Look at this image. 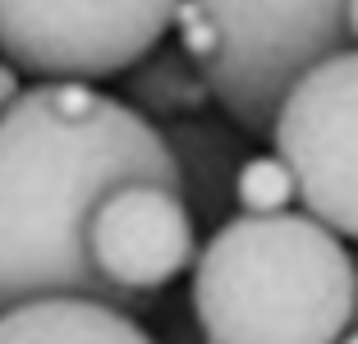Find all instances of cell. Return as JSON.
<instances>
[{
  "label": "cell",
  "instance_id": "6da1fadb",
  "mask_svg": "<svg viewBox=\"0 0 358 344\" xmlns=\"http://www.w3.org/2000/svg\"><path fill=\"white\" fill-rule=\"evenodd\" d=\"M129 179L184 193L166 129L134 101L78 78H37L0 110V313L64 289L120 299L87 252V225Z\"/></svg>",
  "mask_w": 358,
  "mask_h": 344
},
{
  "label": "cell",
  "instance_id": "7a4b0ae2",
  "mask_svg": "<svg viewBox=\"0 0 358 344\" xmlns=\"http://www.w3.org/2000/svg\"><path fill=\"white\" fill-rule=\"evenodd\" d=\"M189 303L207 340H345L358 261L313 211H239L193 261Z\"/></svg>",
  "mask_w": 358,
  "mask_h": 344
},
{
  "label": "cell",
  "instance_id": "3957f363",
  "mask_svg": "<svg viewBox=\"0 0 358 344\" xmlns=\"http://www.w3.org/2000/svg\"><path fill=\"white\" fill-rule=\"evenodd\" d=\"M349 0H184L179 46L202 64L216 106L239 134L271 138L294 78L349 46Z\"/></svg>",
  "mask_w": 358,
  "mask_h": 344
},
{
  "label": "cell",
  "instance_id": "277c9868",
  "mask_svg": "<svg viewBox=\"0 0 358 344\" xmlns=\"http://www.w3.org/2000/svg\"><path fill=\"white\" fill-rule=\"evenodd\" d=\"M184 0H0V55L28 78L101 83L161 46Z\"/></svg>",
  "mask_w": 358,
  "mask_h": 344
},
{
  "label": "cell",
  "instance_id": "5b68a950",
  "mask_svg": "<svg viewBox=\"0 0 358 344\" xmlns=\"http://www.w3.org/2000/svg\"><path fill=\"white\" fill-rule=\"evenodd\" d=\"M271 147L299 179V202L358 239V42L294 78L271 124Z\"/></svg>",
  "mask_w": 358,
  "mask_h": 344
},
{
  "label": "cell",
  "instance_id": "8992f818",
  "mask_svg": "<svg viewBox=\"0 0 358 344\" xmlns=\"http://www.w3.org/2000/svg\"><path fill=\"white\" fill-rule=\"evenodd\" d=\"M87 252H92L101 280L120 299H143L166 289L198 261V220L179 188L129 179L110 188L92 211L87 225Z\"/></svg>",
  "mask_w": 358,
  "mask_h": 344
},
{
  "label": "cell",
  "instance_id": "52a82bcc",
  "mask_svg": "<svg viewBox=\"0 0 358 344\" xmlns=\"http://www.w3.org/2000/svg\"><path fill=\"white\" fill-rule=\"evenodd\" d=\"M0 340H148L124 299L106 294H37L0 313Z\"/></svg>",
  "mask_w": 358,
  "mask_h": 344
},
{
  "label": "cell",
  "instance_id": "ba28073f",
  "mask_svg": "<svg viewBox=\"0 0 358 344\" xmlns=\"http://www.w3.org/2000/svg\"><path fill=\"white\" fill-rule=\"evenodd\" d=\"M129 101L148 120H189L198 115L207 101H216L202 64L189 51H175V46H152L143 60L129 69Z\"/></svg>",
  "mask_w": 358,
  "mask_h": 344
},
{
  "label": "cell",
  "instance_id": "9c48e42d",
  "mask_svg": "<svg viewBox=\"0 0 358 344\" xmlns=\"http://www.w3.org/2000/svg\"><path fill=\"white\" fill-rule=\"evenodd\" d=\"M170 152L179 161V175H184V198L189 193H207V198H234V175H239V152H234V138L225 129L207 124L202 115L189 120H175L170 129Z\"/></svg>",
  "mask_w": 358,
  "mask_h": 344
},
{
  "label": "cell",
  "instance_id": "30bf717a",
  "mask_svg": "<svg viewBox=\"0 0 358 344\" xmlns=\"http://www.w3.org/2000/svg\"><path fill=\"white\" fill-rule=\"evenodd\" d=\"M294 198H299L294 166L275 147L239 161V175H234V202H239V211H285Z\"/></svg>",
  "mask_w": 358,
  "mask_h": 344
},
{
  "label": "cell",
  "instance_id": "8fae6325",
  "mask_svg": "<svg viewBox=\"0 0 358 344\" xmlns=\"http://www.w3.org/2000/svg\"><path fill=\"white\" fill-rule=\"evenodd\" d=\"M19 92H23V87H19V69H14V64L0 55V110H5V106H10Z\"/></svg>",
  "mask_w": 358,
  "mask_h": 344
},
{
  "label": "cell",
  "instance_id": "7c38bea8",
  "mask_svg": "<svg viewBox=\"0 0 358 344\" xmlns=\"http://www.w3.org/2000/svg\"><path fill=\"white\" fill-rule=\"evenodd\" d=\"M345 19H349V37L358 42V0H349V5H345Z\"/></svg>",
  "mask_w": 358,
  "mask_h": 344
},
{
  "label": "cell",
  "instance_id": "4fadbf2b",
  "mask_svg": "<svg viewBox=\"0 0 358 344\" xmlns=\"http://www.w3.org/2000/svg\"><path fill=\"white\" fill-rule=\"evenodd\" d=\"M349 340H358V322H354V326H349Z\"/></svg>",
  "mask_w": 358,
  "mask_h": 344
}]
</instances>
